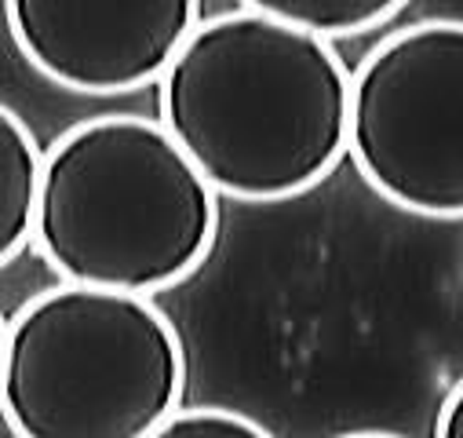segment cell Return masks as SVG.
<instances>
[{"label": "cell", "mask_w": 463, "mask_h": 438, "mask_svg": "<svg viewBox=\"0 0 463 438\" xmlns=\"http://www.w3.org/2000/svg\"><path fill=\"white\" fill-rule=\"evenodd\" d=\"M335 438H405V434H394V431H346V434H335Z\"/></svg>", "instance_id": "obj_10"}, {"label": "cell", "mask_w": 463, "mask_h": 438, "mask_svg": "<svg viewBox=\"0 0 463 438\" xmlns=\"http://www.w3.org/2000/svg\"><path fill=\"white\" fill-rule=\"evenodd\" d=\"M44 150L30 125L0 102V267H8L33 242Z\"/></svg>", "instance_id": "obj_6"}, {"label": "cell", "mask_w": 463, "mask_h": 438, "mask_svg": "<svg viewBox=\"0 0 463 438\" xmlns=\"http://www.w3.org/2000/svg\"><path fill=\"white\" fill-rule=\"evenodd\" d=\"M5 344H8V318L0 314V376H5Z\"/></svg>", "instance_id": "obj_11"}, {"label": "cell", "mask_w": 463, "mask_h": 438, "mask_svg": "<svg viewBox=\"0 0 463 438\" xmlns=\"http://www.w3.org/2000/svg\"><path fill=\"white\" fill-rule=\"evenodd\" d=\"M183 391V337L150 296L62 281L8 318L0 416L15 438H146Z\"/></svg>", "instance_id": "obj_3"}, {"label": "cell", "mask_w": 463, "mask_h": 438, "mask_svg": "<svg viewBox=\"0 0 463 438\" xmlns=\"http://www.w3.org/2000/svg\"><path fill=\"white\" fill-rule=\"evenodd\" d=\"M165 132L219 197L292 201L346 154L351 70L332 41L267 19H204L157 81Z\"/></svg>", "instance_id": "obj_1"}, {"label": "cell", "mask_w": 463, "mask_h": 438, "mask_svg": "<svg viewBox=\"0 0 463 438\" xmlns=\"http://www.w3.org/2000/svg\"><path fill=\"white\" fill-rule=\"evenodd\" d=\"M215 234L219 194L154 118H88L44 150L33 245L70 285L175 289L212 256Z\"/></svg>", "instance_id": "obj_2"}, {"label": "cell", "mask_w": 463, "mask_h": 438, "mask_svg": "<svg viewBox=\"0 0 463 438\" xmlns=\"http://www.w3.org/2000/svg\"><path fill=\"white\" fill-rule=\"evenodd\" d=\"M23 59L80 95H128L165 77L201 26V0H5Z\"/></svg>", "instance_id": "obj_5"}, {"label": "cell", "mask_w": 463, "mask_h": 438, "mask_svg": "<svg viewBox=\"0 0 463 438\" xmlns=\"http://www.w3.org/2000/svg\"><path fill=\"white\" fill-rule=\"evenodd\" d=\"M146 438H274L260 420L222 409V405H190L175 409L161 427H154Z\"/></svg>", "instance_id": "obj_8"}, {"label": "cell", "mask_w": 463, "mask_h": 438, "mask_svg": "<svg viewBox=\"0 0 463 438\" xmlns=\"http://www.w3.org/2000/svg\"><path fill=\"white\" fill-rule=\"evenodd\" d=\"M434 438H463V376L456 380V387L445 395V402L438 409Z\"/></svg>", "instance_id": "obj_9"}, {"label": "cell", "mask_w": 463, "mask_h": 438, "mask_svg": "<svg viewBox=\"0 0 463 438\" xmlns=\"http://www.w3.org/2000/svg\"><path fill=\"white\" fill-rule=\"evenodd\" d=\"M249 12L288 23L314 37H358L391 23L409 0H241Z\"/></svg>", "instance_id": "obj_7"}, {"label": "cell", "mask_w": 463, "mask_h": 438, "mask_svg": "<svg viewBox=\"0 0 463 438\" xmlns=\"http://www.w3.org/2000/svg\"><path fill=\"white\" fill-rule=\"evenodd\" d=\"M346 154L387 205L463 219V19H420L358 62Z\"/></svg>", "instance_id": "obj_4"}]
</instances>
